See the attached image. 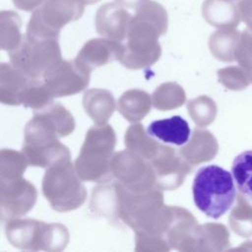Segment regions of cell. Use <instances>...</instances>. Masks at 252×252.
Wrapping results in <instances>:
<instances>
[{"mask_svg":"<svg viewBox=\"0 0 252 252\" xmlns=\"http://www.w3.org/2000/svg\"><path fill=\"white\" fill-rule=\"evenodd\" d=\"M152 103V98L147 92L133 89L120 96L117 109L126 120L136 123L151 111Z\"/></svg>","mask_w":252,"mask_h":252,"instance_id":"obj_23","label":"cell"},{"mask_svg":"<svg viewBox=\"0 0 252 252\" xmlns=\"http://www.w3.org/2000/svg\"><path fill=\"white\" fill-rule=\"evenodd\" d=\"M124 144L128 150L138 154L148 161L158 154L162 145L154 140L140 123H135L127 129Z\"/></svg>","mask_w":252,"mask_h":252,"instance_id":"obj_25","label":"cell"},{"mask_svg":"<svg viewBox=\"0 0 252 252\" xmlns=\"http://www.w3.org/2000/svg\"><path fill=\"white\" fill-rule=\"evenodd\" d=\"M237 203L229 215V225L238 235L248 237L252 235V206L239 193Z\"/></svg>","mask_w":252,"mask_h":252,"instance_id":"obj_31","label":"cell"},{"mask_svg":"<svg viewBox=\"0 0 252 252\" xmlns=\"http://www.w3.org/2000/svg\"><path fill=\"white\" fill-rule=\"evenodd\" d=\"M22 21L14 11H1L0 13V38L1 48L8 52L17 48L24 35L21 32Z\"/></svg>","mask_w":252,"mask_h":252,"instance_id":"obj_27","label":"cell"},{"mask_svg":"<svg viewBox=\"0 0 252 252\" xmlns=\"http://www.w3.org/2000/svg\"><path fill=\"white\" fill-rule=\"evenodd\" d=\"M219 145L215 136L208 130L195 129L190 141L179 153L193 166L213 159L218 154Z\"/></svg>","mask_w":252,"mask_h":252,"instance_id":"obj_17","label":"cell"},{"mask_svg":"<svg viewBox=\"0 0 252 252\" xmlns=\"http://www.w3.org/2000/svg\"><path fill=\"white\" fill-rule=\"evenodd\" d=\"M111 175L127 191L143 193L156 188V176L149 161L130 151L113 155L110 162Z\"/></svg>","mask_w":252,"mask_h":252,"instance_id":"obj_9","label":"cell"},{"mask_svg":"<svg viewBox=\"0 0 252 252\" xmlns=\"http://www.w3.org/2000/svg\"><path fill=\"white\" fill-rule=\"evenodd\" d=\"M11 64L32 78H40L62 60L57 38H30L26 34L20 45L9 51Z\"/></svg>","mask_w":252,"mask_h":252,"instance_id":"obj_8","label":"cell"},{"mask_svg":"<svg viewBox=\"0 0 252 252\" xmlns=\"http://www.w3.org/2000/svg\"><path fill=\"white\" fill-rule=\"evenodd\" d=\"M91 72L76 59H62L43 74L42 80L53 97H61L84 91L90 83Z\"/></svg>","mask_w":252,"mask_h":252,"instance_id":"obj_10","label":"cell"},{"mask_svg":"<svg viewBox=\"0 0 252 252\" xmlns=\"http://www.w3.org/2000/svg\"><path fill=\"white\" fill-rule=\"evenodd\" d=\"M186 100L184 90L176 83H164L156 89L152 95L155 108L165 111L181 106Z\"/></svg>","mask_w":252,"mask_h":252,"instance_id":"obj_30","label":"cell"},{"mask_svg":"<svg viewBox=\"0 0 252 252\" xmlns=\"http://www.w3.org/2000/svg\"><path fill=\"white\" fill-rule=\"evenodd\" d=\"M122 49L121 41L106 37L93 38L83 45L75 59L93 71L94 68L103 66L113 60H119Z\"/></svg>","mask_w":252,"mask_h":252,"instance_id":"obj_14","label":"cell"},{"mask_svg":"<svg viewBox=\"0 0 252 252\" xmlns=\"http://www.w3.org/2000/svg\"><path fill=\"white\" fill-rule=\"evenodd\" d=\"M53 95L47 86L40 78H31L19 96V105L40 109L48 105L53 100Z\"/></svg>","mask_w":252,"mask_h":252,"instance_id":"obj_29","label":"cell"},{"mask_svg":"<svg viewBox=\"0 0 252 252\" xmlns=\"http://www.w3.org/2000/svg\"><path fill=\"white\" fill-rule=\"evenodd\" d=\"M230 1H233V0H230Z\"/></svg>","mask_w":252,"mask_h":252,"instance_id":"obj_41","label":"cell"},{"mask_svg":"<svg viewBox=\"0 0 252 252\" xmlns=\"http://www.w3.org/2000/svg\"><path fill=\"white\" fill-rule=\"evenodd\" d=\"M237 8L241 20L252 32V0H240L237 3Z\"/></svg>","mask_w":252,"mask_h":252,"instance_id":"obj_37","label":"cell"},{"mask_svg":"<svg viewBox=\"0 0 252 252\" xmlns=\"http://www.w3.org/2000/svg\"><path fill=\"white\" fill-rule=\"evenodd\" d=\"M37 192L33 184L23 177L0 179L1 220L21 218L35 205Z\"/></svg>","mask_w":252,"mask_h":252,"instance_id":"obj_11","label":"cell"},{"mask_svg":"<svg viewBox=\"0 0 252 252\" xmlns=\"http://www.w3.org/2000/svg\"><path fill=\"white\" fill-rule=\"evenodd\" d=\"M132 17L123 6L107 2L96 11L95 30L103 37L123 41L126 39Z\"/></svg>","mask_w":252,"mask_h":252,"instance_id":"obj_13","label":"cell"},{"mask_svg":"<svg viewBox=\"0 0 252 252\" xmlns=\"http://www.w3.org/2000/svg\"><path fill=\"white\" fill-rule=\"evenodd\" d=\"M219 81L227 89L233 91H239L245 89L249 85V79L244 71L235 66L220 69L218 71Z\"/></svg>","mask_w":252,"mask_h":252,"instance_id":"obj_35","label":"cell"},{"mask_svg":"<svg viewBox=\"0 0 252 252\" xmlns=\"http://www.w3.org/2000/svg\"><path fill=\"white\" fill-rule=\"evenodd\" d=\"M114 1L123 7L130 8V9H137L148 0H114Z\"/></svg>","mask_w":252,"mask_h":252,"instance_id":"obj_39","label":"cell"},{"mask_svg":"<svg viewBox=\"0 0 252 252\" xmlns=\"http://www.w3.org/2000/svg\"><path fill=\"white\" fill-rule=\"evenodd\" d=\"M156 176V186L160 190H174L191 172L192 165L180 155L179 151L161 145L158 154L149 160Z\"/></svg>","mask_w":252,"mask_h":252,"instance_id":"obj_12","label":"cell"},{"mask_svg":"<svg viewBox=\"0 0 252 252\" xmlns=\"http://www.w3.org/2000/svg\"><path fill=\"white\" fill-rule=\"evenodd\" d=\"M241 33L235 28L219 29L209 39V48L219 60L231 62L235 60V50Z\"/></svg>","mask_w":252,"mask_h":252,"instance_id":"obj_26","label":"cell"},{"mask_svg":"<svg viewBox=\"0 0 252 252\" xmlns=\"http://www.w3.org/2000/svg\"><path fill=\"white\" fill-rule=\"evenodd\" d=\"M232 177L231 173L216 164L201 167L192 185L196 207L212 219L223 216L236 196Z\"/></svg>","mask_w":252,"mask_h":252,"instance_id":"obj_2","label":"cell"},{"mask_svg":"<svg viewBox=\"0 0 252 252\" xmlns=\"http://www.w3.org/2000/svg\"><path fill=\"white\" fill-rule=\"evenodd\" d=\"M147 132L152 137L176 146L186 144L191 135L188 122L179 115L153 121L149 124Z\"/></svg>","mask_w":252,"mask_h":252,"instance_id":"obj_18","label":"cell"},{"mask_svg":"<svg viewBox=\"0 0 252 252\" xmlns=\"http://www.w3.org/2000/svg\"><path fill=\"white\" fill-rule=\"evenodd\" d=\"M115 144V132L110 125H94L89 129L74 163L83 181L99 182L111 179L110 162Z\"/></svg>","mask_w":252,"mask_h":252,"instance_id":"obj_3","label":"cell"},{"mask_svg":"<svg viewBox=\"0 0 252 252\" xmlns=\"http://www.w3.org/2000/svg\"><path fill=\"white\" fill-rule=\"evenodd\" d=\"M83 105L95 125L106 124L115 110V100L112 94L102 89L88 90L83 96Z\"/></svg>","mask_w":252,"mask_h":252,"instance_id":"obj_20","label":"cell"},{"mask_svg":"<svg viewBox=\"0 0 252 252\" xmlns=\"http://www.w3.org/2000/svg\"><path fill=\"white\" fill-rule=\"evenodd\" d=\"M235 60L252 83V32L244 30L235 50Z\"/></svg>","mask_w":252,"mask_h":252,"instance_id":"obj_34","label":"cell"},{"mask_svg":"<svg viewBox=\"0 0 252 252\" xmlns=\"http://www.w3.org/2000/svg\"><path fill=\"white\" fill-rule=\"evenodd\" d=\"M22 152L27 158L29 165L47 168L52 163L61 159H70L71 153L69 149L60 143V141L37 147L23 146Z\"/></svg>","mask_w":252,"mask_h":252,"instance_id":"obj_24","label":"cell"},{"mask_svg":"<svg viewBox=\"0 0 252 252\" xmlns=\"http://www.w3.org/2000/svg\"><path fill=\"white\" fill-rule=\"evenodd\" d=\"M120 190L116 180L103 181L93 189L90 208L97 216L110 220H119Z\"/></svg>","mask_w":252,"mask_h":252,"instance_id":"obj_16","label":"cell"},{"mask_svg":"<svg viewBox=\"0 0 252 252\" xmlns=\"http://www.w3.org/2000/svg\"><path fill=\"white\" fill-rule=\"evenodd\" d=\"M231 173L239 193L252 201V150L242 152L234 158Z\"/></svg>","mask_w":252,"mask_h":252,"instance_id":"obj_28","label":"cell"},{"mask_svg":"<svg viewBox=\"0 0 252 252\" xmlns=\"http://www.w3.org/2000/svg\"><path fill=\"white\" fill-rule=\"evenodd\" d=\"M85 5L79 0H46L33 11L27 26L30 38H57L61 29L82 17Z\"/></svg>","mask_w":252,"mask_h":252,"instance_id":"obj_6","label":"cell"},{"mask_svg":"<svg viewBox=\"0 0 252 252\" xmlns=\"http://www.w3.org/2000/svg\"><path fill=\"white\" fill-rule=\"evenodd\" d=\"M28 165L23 152L3 149L0 154V179L22 177Z\"/></svg>","mask_w":252,"mask_h":252,"instance_id":"obj_33","label":"cell"},{"mask_svg":"<svg viewBox=\"0 0 252 252\" xmlns=\"http://www.w3.org/2000/svg\"><path fill=\"white\" fill-rule=\"evenodd\" d=\"M136 251H169L170 246L163 238L136 233Z\"/></svg>","mask_w":252,"mask_h":252,"instance_id":"obj_36","label":"cell"},{"mask_svg":"<svg viewBox=\"0 0 252 252\" xmlns=\"http://www.w3.org/2000/svg\"><path fill=\"white\" fill-rule=\"evenodd\" d=\"M46 0H13L14 6L25 12H33L40 7Z\"/></svg>","mask_w":252,"mask_h":252,"instance_id":"obj_38","label":"cell"},{"mask_svg":"<svg viewBox=\"0 0 252 252\" xmlns=\"http://www.w3.org/2000/svg\"><path fill=\"white\" fill-rule=\"evenodd\" d=\"M168 17L164 7L148 0L136 9L123 43L120 63L128 69H143L154 65L161 55L158 37L167 31Z\"/></svg>","mask_w":252,"mask_h":252,"instance_id":"obj_1","label":"cell"},{"mask_svg":"<svg viewBox=\"0 0 252 252\" xmlns=\"http://www.w3.org/2000/svg\"><path fill=\"white\" fill-rule=\"evenodd\" d=\"M202 15L208 24L218 29L236 28L241 20L237 5L230 0H205Z\"/></svg>","mask_w":252,"mask_h":252,"instance_id":"obj_19","label":"cell"},{"mask_svg":"<svg viewBox=\"0 0 252 252\" xmlns=\"http://www.w3.org/2000/svg\"><path fill=\"white\" fill-rule=\"evenodd\" d=\"M187 109L190 117L199 127L208 126L215 120L217 115V105L215 101L207 95H200L189 100Z\"/></svg>","mask_w":252,"mask_h":252,"instance_id":"obj_32","label":"cell"},{"mask_svg":"<svg viewBox=\"0 0 252 252\" xmlns=\"http://www.w3.org/2000/svg\"><path fill=\"white\" fill-rule=\"evenodd\" d=\"M75 129L73 115L60 103L36 109L25 128V146H42L58 142Z\"/></svg>","mask_w":252,"mask_h":252,"instance_id":"obj_7","label":"cell"},{"mask_svg":"<svg viewBox=\"0 0 252 252\" xmlns=\"http://www.w3.org/2000/svg\"><path fill=\"white\" fill-rule=\"evenodd\" d=\"M229 233L220 223L198 225L194 239V251H223L229 247Z\"/></svg>","mask_w":252,"mask_h":252,"instance_id":"obj_22","label":"cell"},{"mask_svg":"<svg viewBox=\"0 0 252 252\" xmlns=\"http://www.w3.org/2000/svg\"><path fill=\"white\" fill-rule=\"evenodd\" d=\"M8 241L16 248L31 251H61L69 242V232L61 223H45L33 219H13L5 224Z\"/></svg>","mask_w":252,"mask_h":252,"instance_id":"obj_4","label":"cell"},{"mask_svg":"<svg viewBox=\"0 0 252 252\" xmlns=\"http://www.w3.org/2000/svg\"><path fill=\"white\" fill-rule=\"evenodd\" d=\"M197 226V220L190 212L172 207V218L165 234L169 246L178 251H194Z\"/></svg>","mask_w":252,"mask_h":252,"instance_id":"obj_15","label":"cell"},{"mask_svg":"<svg viewBox=\"0 0 252 252\" xmlns=\"http://www.w3.org/2000/svg\"><path fill=\"white\" fill-rule=\"evenodd\" d=\"M42 193L57 212L76 210L87 198V190L70 159L58 160L46 168Z\"/></svg>","mask_w":252,"mask_h":252,"instance_id":"obj_5","label":"cell"},{"mask_svg":"<svg viewBox=\"0 0 252 252\" xmlns=\"http://www.w3.org/2000/svg\"><path fill=\"white\" fill-rule=\"evenodd\" d=\"M32 77L12 64L2 63L0 67V100L3 104L19 105V96Z\"/></svg>","mask_w":252,"mask_h":252,"instance_id":"obj_21","label":"cell"},{"mask_svg":"<svg viewBox=\"0 0 252 252\" xmlns=\"http://www.w3.org/2000/svg\"><path fill=\"white\" fill-rule=\"evenodd\" d=\"M81 3H83L84 5H92L94 3H97L100 0H79Z\"/></svg>","mask_w":252,"mask_h":252,"instance_id":"obj_40","label":"cell"}]
</instances>
